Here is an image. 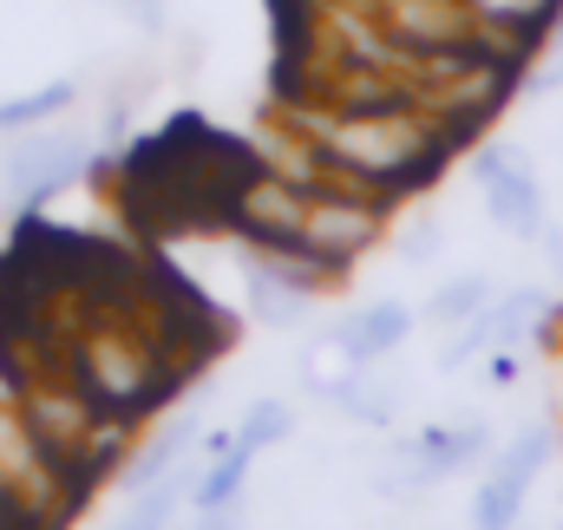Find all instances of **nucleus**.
<instances>
[{
    "label": "nucleus",
    "instance_id": "f257e3e1",
    "mask_svg": "<svg viewBox=\"0 0 563 530\" xmlns=\"http://www.w3.org/2000/svg\"><path fill=\"white\" fill-rule=\"evenodd\" d=\"M321 151L354 170V177H374V184H407V177H426L439 157H426L420 125H407L400 112L387 106H354L334 132L321 137Z\"/></svg>",
    "mask_w": 563,
    "mask_h": 530
},
{
    "label": "nucleus",
    "instance_id": "f03ea898",
    "mask_svg": "<svg viewBox=\"0 0 563 530\" xmlns=\"http://www.w3.org/2000/svg\"><path fill=\"white\" fill-rule=\"evenodd\" d=\"M86 164H92V137L86 132H20V144L0 157V190L13 197V203H46V197H59L66 184H79L86 177Z\"/></svg>",
    "mask_w": 563,
    "mask_h": 530
},
{
    "label": "nucleus",
    "instance_id": "7ed1b4c3",
    "mask_svg": "<svg viewBox=\"0 0 563 530\" xmlns=\"http://www.w3.org/2000/svg\"><path fill=\"white\" fill-rule=\"evenodd\" d=\"M472 177L485 184V197H492V217L505 223V230H518V236H538V210H544V197H538V177H531V164H525V151H511V144H492V151H478L472 157Z\"/></svg>",
    "mask_w": 563,
    "mask_h": 530
},
{
    "label": "nucleus",
    "instance_id": "20e7f679",
    "mask_svg": "<svg viewBox=\"0 0 563 530\" xmlns=\"http://www.w3.org/2000/svg\"><path fill=\"white\" fill-rule=\"evenodd\" d=\"M544 452H551V432H525V439L505 452V465L485 478V492L472 498V525L478 530H511L518 525V505H525V492H531Z\"/></svg>",
    "mask_w": 563,
    "mask_h": 530
},
{
    "label": "nucleus",
    "instance_id": "39448f33",
    "mask_svg": "<svg viewBox=\"0 0 563 530\" xmlns=\"http://www.w3.org/2000/svg\"><path fill=\"white\" fill-rule=\"evenodd\" d=\"M407 334H413V308L374 301V308H361V314H347V321L334 328V347L347 354V367H374V361H387Z\"/></svg>",
    "mask_w": 563,
    "mask_h": 530
},
{
    "label": "nucleus",
    "instance_id": "423d86ee",
    "mask_svg": "<svg viewBox=\"0 0 563 530\" xmlns=\"http://www.w3.org/2000/svg\"><path fill=\"white\" fill-rule=\"evenodd\" d=\"M250 465H256L250 445H236V439H210V459H203L197 478H190L197 511H230V505L243 498V485H250Z\"/></svg>",
    "mask_w": 563,
    "mask_h": 530
},
{
    "label": "nucleus",
    "instance_id": "0eeeda50",
    "mask_svg": "<svg viewBox=\"0 0 563 530\" xmlns=\"http://www.w3.org/2000/svg\"><path fill=\"white\" fill-rule=\"evenodd\" d=\"M197 426H203V419H190V412H177V419H164V426H157V439H151L139 459L125 465V492H132V498L151 492V485H164L170 472H184V452L197 445Z\"/></svg>",
    "mask_w": 563,
    "mask_h": 530
},
{
    "label": "nucleus",
    "instance_id": "6e6552de",
    "mask_svg": "<svg viewBox=\"0 0 563 530\" xmlns=\"http://www.w3.org/2000/svg\"><path fill=\"white\" fill-rule=\"evenodd\" d=\"M250 314L263 328H295L308 314V281L282 275V263H256V275H250Z\"/></svg>",
    "mask_w": 563,
    "mask_h": 530
},
{
    "label": "nucleus",
    "instance_id": "1a4fd4ad",
    "mask_svg": "<svg viewBox=\"0 0 563 530\" xmlns=\"http://www.w3.org/2000/svg\"><path fill=\"white\" fill-rule=\"evenodd\" d=\"M73 99H79V86H73V79H46V86H33V92L0 99V137H20V132L53 125L59 112H73Z\"/></svg>",
    "mask_w": 563,
    "mask_h": 530
},
{
    "label": "nucleus",
    "instance_id": "9d476101",
    "mask_svg": "<svg viewBox=\"0 0 563 530\" xmlns=\"http://www.w3.org/2000/svg\"><path fill=\"white\" fill-rule=\"evenodd\" d=\"M478 452H485V432H478V426H465V432H426L420 445H413V478H407V485H432V478L472 465ZM407 485H400V492H407Z\"/></svg>",
    "mask_w": 563,
    "mask_h": 530
},
{
    "label": "nucleus",
    "instance_id": "9b49d317",
    "mask_svg": "<svg viewBox=\"0 0 563 530\" xmlns=\"http://www.w3.org/2000/svg\"><path fill=\"white\" fill-rule=\"evenodd\" d=\"M184 485H190V472H170L164 485L139 492V498H132V511H119V518H112L106 530H170L177 505H184Z\"/></svg>",
    "mask_w": 563,
    "mask_h": 530
},
{
    "label": "nucleus",
    "instance_id": "f8f14e48",
    "mask_svg": "<svg viewBox=\"0 0 563 530\" xmlns=\"http://www.w3.org/2000/svg\"><path fill=\"white\" fill-rule=\"evenodd\" d=\"M295 432V412L282 406V399H256L250 412H243V426H236V445H250V452H269Z\"/></svg>",
    "mask_w": 563,
    "mask_h": 530
},
{
    "label": "nucleus",
    "instance_id": "ddd939ff",
    "mask_svg": "<svg viewBox=\"0 0 563 530\" xmlns=\"http://www.w3.org/2000/svg\"><path fill=\"white\" fill-rule=\"evenodd\" d=\"M485 301H492V288H485L478 275H472V281H452V288H439V295H432V321L459 328V321H472Z\"/></svg>",
    "mask_w": 563,
    "mask_h": 530
},
{
    "label": "nucleus",
    "instance_id": "4468645a",
    "mask_svg": "<svg viewBox=\"0 0 563 530\" xmlns=\"http://www.w3.org/2000/svg\"><path fill=\"white\" fill-rule=\"evenodd\" d=\"M472 7L492 13V20H505V26H538V20L558 13V0H472Z\"/></svg>",
    "mask_w": 563,
    "mask_h": 530
}]
</instances>
